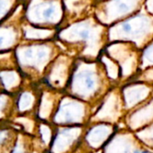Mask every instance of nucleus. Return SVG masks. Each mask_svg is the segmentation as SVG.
Masks as SVG:
<instances>
[{
  "label": "nucleus",
  "mask_w": 153,
  "mask_h": 153,
  "mask_svg": "<svg viewBox=\"0 0 153 153\" xmlns=\"http://www.w3.org/2000/svg\"><path fill=\"white\" fill-rule=\"evenodd\" d=\"M114 132V127L110 123H97L88 130L86 135L88 144L94 148L99 149L106 143Z\"/></svg>",
  "instance_id": "12"
},
{
  "label": "nucleus",
  "mask_w": 153,
  "mask_h": 153,
  "mask_svg": "<svg viewBox=\"0 0 153 153\" xmlns=\"http://www.w3.org/2000/svg\"><path fill=\"white\" fill-rule=\"evenodd\" d=\"M108 36L110 42H131L141 51L153 41V16L143 6L136 14L111 27Z\"/></svg>",
  "instance_id": "1"
},
{
  "label": "nucleus",
  "mask_w": 153,
  "mask_h": 153,
  "mask_svg": "<svg viewBox=\"0 0 153 153\" xmlns=\"http://www.w3.org/2000/svg\"><path fill=\"white\" fill-rule=\"evenodd\" d=\"M134 134L145 146L153 149V123L135 131Z\"/></svg>",
  "instance_id": "17"
},
{
  "label": "nucleus",
  "mask_w": 153,
  "mask_h": 153,
  "mask_svg": "<svg viewBox=\"0 0 153 153\" xmlns=\"http://www.w3.org/2000/svg\"><path fill=\"white\" fill-rule=\"evenodd\" d=\"M101 62L105 71L107 78L111 81H118L121 79V72L118 64L113 60L107 54H104L101 58Z\"/></svg>",
  "instance_id": "14"
},
{
  "label": "nucleus",
  "mask_w": 153,
  "mask_h": 153,
  "mask_svg": "<svg viewBox=\"0 0 153 153\" xmlns=\"http://www.w3.org/2000/svg\"><path fill=\"white\" fill-rule=\"evenodd\" d=\"M105 147L104 153H153L145 146L131 131L112 136Z\"/></svg>",
  "instance_id": "5"
},
{
  "label": "nucleus",
  "mask_w": 153,
  "mask_h": 153,
  "mask_svg": "<svg viewBox=\"0 0 153 153\" xmlns=\"http://www.w3.org/2000/svg\"><path fill=\"white\" fill-rule=\"evenodd\" d=\"M123 109L125 108L121 91H112L108 94L101 108L97 111L96 117L100 121H104L105 123L113 124L121 117Z\"/></svg>",
  "instance_id": "10"
},
{
  "label": "nucleus",
  "mask_w": 153,
  "mask_h": 153,
  "mask_svg": "<svg viewBox=\"0 0 153 153\" xmlns=\"http://www.w3.org/2000/svg\"><path fill=\"white\" fill-rule=\"evenodd\" d=\"M104 76H106L105 71H101L96 64H84L76 68L70 82L73 96L83 99L95 97L101 91Z\"/></svg>",
  "instance_id": "2"
},
{
  "label": "nucleus",
  "mask_w": 153,
  "mask_h": 153,
  "mask_svg": "<svg viewBox=\"0 0 153 153\" xmlns=\"http://www.w3.org/2000/svg\"><path fill=\"white\" fill-rule=\"evenodd\" d=\"M25 147L24 145V142L20 140H17L16 142L11 153H25Z\"/></svg>",
  "instance_id": "24"
},
{
  "label": "nucleus",
  "mask_w": 153,
  "mask_h": 153,
  "mask_svg": "<svg viewBox=\"0 0 153 153\" xmlns=\"http://www.w3.org/2000/svg\"><path fill=\"white\" fill-rule=\"evenodd\" d=\"M125 121L130 131L133 132L153 123V90L144 103L128 114Z\"/></svg>",
  "instance_id": "8"
},
{
  "label": "nucleus",
  "mask_w": 153,
  "mask_h": 153,
  "mask_svg": "<svg viewBox=\"0 0 153 153\" xmlns=\"http://www.w3.org/2000/svg\"><path fill=\"white\" fill-rule=\"evenodd\" d=\"M0 82L7 90H12L20 83V76L17 72L6 70L0 72Z\"/></svg>",
  "instance_id": "15"
},
{
  "label": "nucleus",
  "mask_w": 153,
  "mask_h": 153,
  "mask_svg": "<svg viewBox=\"0 0 153 153\" xmlns=\"http://www.w3.org/2000/svg\"><path fill=\"white\" fill-rule=\"evenodd\" d=\"M7 104H8V97L5 95L0 96V117H2L4 115Z\"/></svg>",
  "instance_id": "23"
},
{
  "label": "nucleus",
  "mask_w": 153,
  "mask_h": 153,
  "mask_svg": "<svg viewBox=\"0 0 153 153\" xmlns=\"http://www.w3.org/2000/svg\"><path fill=\"white\" fill-rule=\"evenodd\" d=\"M34 101V96L31 92H23L17 99V109L22 113H25L33 108Z\"/></svg>",
  "instance_id": "18"
},
{
  "label": "nucleus",
  "mask_w": 153,
  "mask_h": 153,
  "mask_svg": "<svg viewBox=\"0 0 153 153\" xmlns=\"http://www.w3.org/2000/svg\"><path fill=\"white\" fill-rule=\"evenodd\" d=\"M153 67V41L149 42L140 53V72Z\"/></svg>",
  "instance_id": "16"
},
{
  "label": "nucleus",
  "mask_w": 153,
  "mask_h": 153,
  "mask_svg": "<svg viewBox=\"0 0 153 153\" xmlns=\"http://www.w3.org/2000/svg\"><path fill=\"white\" fill-rule=\"evenodd\" d=\"M68 63L65 60L58 59L50 69V72L47 75L46 81L47 83L53 88H59L67 85L68 81Z\"/></svg>",
  "instance_id": "13"
},
{
  "label": "nucleus",
  "mask_w": 153,
  "mask_h": 153,
  "mask_svg": "<svg viewBox=\"0 0 153 153\" xmlns=\"http://www.w3.org/2000/svg\"><path fill=\"white\" fill-rule=\"evenodd\" d=\"M153 86L143 82H131L122 89V97L126 111L131 112L142 103H144L151 95Z\"/></svg>",
  "instance_id": "7"
},
{
  "label": "nucleus",
  "mask_w": 153,
  "mask_h": 153,
  "mask_svg": "<svg viewBox=\"0 0 153 153\" xmlns=\"http://www.w3.org/2000/svg\"><path fill=\"white\" fill-rule=\"evenodd\" d=\"M52 111V97L48 96V94L42 97L39 106V116L42 119H46L50 116Z\"/></svg>",
  "instance_id": "19"
},
{
  "label": "nucleus",
  "mask_w": 153,
  "mask_h": 153,
  "mask_svg": "<svg viewBox=\"0 0 153 153\" xmlns=\"http://www.w3.org/2000/svg\"><path fill=\"white\" fill-rule=\"evenodd\" d=\"M81 129L78 127L66 128L59 131L51 140V150L52 153H64L80 135Z\"/></svg>",
  "instance_id": "11"
},
{
  "label": "nucleus",
  "mask_w": 153,
  "mask_h": 153,
  "mask_svg": "<svg viewBox=\"0 0 153 153\" xmlns=\"http://www.w3.org/2000/svg\"><path fill=\"white\" fill-rule=\"evenodd\" d=\"M144 7L148 13L153 16V0H146L144 3Z\"/></svg>",
  "instance_id": "26"
},
{
  "label": "nucleus",
  "mask_w": 153,
  "mask_h": 153,
  "mask_svg": "<svg viewBox=\"0 0 153 153\" xmlns=\"http://www.w3.org/2000/svg\"><path fill=\"white\" fill-rule=\"evenodd\" d=\"M85 105L78 100L65 98L60 101L53 121L57 124H79L86 117Z\"/></svg>",
  "instance_id": "6"
},
{
  "label": "nucleus",
  "mask_w": 153,
  "mask_h": 153,
  "mask_svg": "<svg viewBox=\"0 0 153 153\" xmlns=\"http://www.w3.org/2000/svg\"><path fill=\"white\" fill-rule=\"evenodd\" d=\"M105 53L118 64L120 79L126 84L131 83L140 72L141 51L131 42H114L106 48Z\"/></svg>",
  "instance_id": "3"
},
{
  "label": "nucleus",
  "mask_w": 153,
  "mask_h": 153,
  "mask_svg": "<svg viewBox=\"0 0 153 153\" xmlns=\"http://www.w3.org/2000/svg\"><path fill=\"white\" fill-rule=\"evenodd\" d=\"M51 51L45 46L26 47L18 54L19 63L24 68H31L38 72H42L50 59Z\"/></svg>",
  "instance_id": "9"
},
{
  "label": "nucleus",
  "mask_w": 153,
  "mask_h": 153,
  "mask_svg": "<svg viewBox=\"0 0 153 153\" xmlns=\"http://www.w3.org/2000/svg\"><path fill=\"white\" fill-rule=\"evenodd\" d=\"M13 42V38L8 37L5 34H0V49H4L7 46L10 45V43H12Z\"/></svg>",
  "instance_id": "22"
},
{
  "label": "nucleus",
  "mask_w": 153,
  "mask_h": 153,
  "mask_svg": "<svg viewBox=\"0 0 153 153\" xmlns=\"http://www.w3.org/2000/svg\"><path fill=\"white\" fill-rule=\"evenodd\" d=\"M40 132H41V136L43 140V142H45L46 144L51 143L52 134H51V129L49 128V126L46 124H42L41 128H40Z\"/></svg>",
  "instance_id": "20"
},
{
  "label": "nucleus",
  "mask_w": 153,
  "mask_h": 153,
  "mask_svg": "<svg viewBox=\"0 0 153 153\" xmlns=\"http://www.w3.org/2000/svg\"><path fill=\"white\" fill-rule=\"evenodd\" d=\"M55 12H56V7L55 6H50L48 7L47 8H45L43 11H42V16L43 18H45L46 20H49L51 18H52L55 15Z\"/></svg>",
  "instance_id": "21"
},
{
  "label": "nucleus",
  "mask_w": 153,
  "mask_h": 153,
  "mask_svg": "<svg viewBox=\"0 0 153 153\" xmlns=\"http://www.w3.org/2000/svg\"><path fill=\"white\" fill-rule=\"evenodd\" d=\"M146 0H108L103 8L102 23L111 25L119 23L140 11Z\"/></svg>",
  "instance_id": "4"
},
{
  "label": "nucleus",
  "mask_w": 153,
  "mask_h": 153,
  "mask_svg": "<svg viewBox=\"0 0 153 153\" xmlns=\"http://www.w3.org/2000/svg\"><path fill=\"white\" fill-rule=\"evenodd\" d=\"M9 137L8 130H0V144H4Z\"/></svg>",
  "instance_id": "25"
}]
</instances>
